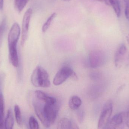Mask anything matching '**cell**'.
I'll use <instances>...</instances> for the list:
<instances>
[{
	"label": "cell",
	"mask_w": 129,
	"mask_h": 129,
	"mask_svg": "<svg viewBox=\"0 0 129 129\" xmlns=\"http://www.w3.org/2000/svg\"><path fill=\"white\" fill-rule=\"evenodd\" d=\"M57 102L50 104L36 97L34 99L33 105L36 114L46 128L50 127L56 119L59 108V105Z\"/></svg>",
	"instance_id": "obj_1"
},
{
	"label": "cell",
	"mask_w": 129,
	"mask_h": 129,
	"mask_svg": "<svg viewBox=\"0 0 129 129\" xmlns=\"http://www.w3.org/2000/svg\"><path fill=\"white\" fill-rule=\"evenodd\" d=\"M31 82L36 87L47 88L50 85L48 73L40 66H37L33 71L31 76Z\"/></svg>",
	"instance_id": "obj_2"
},
{
	"label": "cell",
	"mask_w": 129,
	"mask_h": 129,
	"mask_svg": "<svg viewBox=\"0 0 129 129\" xmlns=\"http://www.w3.org/2000/svg\"><path fill=\"white\" fill-rule=\"evenodd\" d=\"M113 103L111 100L107 101L102 111L98 124V128H105L110 120L113 110Z\"/></svg>",
	"instance_id": "obj_3"
},
{
	"label": "cell",
	"mask_w": 129,
	"mask_h": 129,
	"mask_svg": "<svg viewBox=\"0 0 129 129\" xmlns=\"http://www.w3.org/2000/svg\"><path fill=\"white\" fill-rule=\"evenodd\" d=\"M107 58L104 51L100 50H94L90 52L89 55V62L91 67L97 68L104 65Z\"/></svg>",
	"instance_id": "obj_4"
},
{
	"label": "cell",
	"mask_w": 129,
	"mask_h": 129,
	"mask_svg": "<svg viewBox=\"0 0 129 129\" xmlns=\"http://www.w3.org/2000/svg\"><path fill=\"white\" fill-rule=\"evenodd\" d=\"M32 13V9L29 8L25 12L23 16L21 40V44L22 46L24 45L28 38L29 23Z\"/></svg>",
	"instance_id": "obj_5"
},
{
	"label": "cell",
	"mask_w": 129,
	"mask_h": 129,
	"mask_svg": "<svg viewBox=\"0 0 129 129\" xmlns=\"http://www.w3.org/2000/svg\"><path fill=\"white\" fill-rule=\"evenodd\" d=\"M74 72L71 67H63L55 75L53 82L54 85L58 86L62 84L69 77H71Z\"/></svg>",
	"instance_id": "obj_6"
},
{
	"label": "cell",
	"mask_w": 129,
	"mask_h": 129,
	"mask_svg": "<svg viewBox=\"0 0 129 129\" xmlns=\"http://www.w3.org/2000/svg\"><path fill=\"white\" fill-rule=\"evenodd\" d=\"M124 122L126 123V113L121 112L117 114L109 120L105 129H117L122 125Z\"/></svg>",
	"instance_id": "obj_7"
},
{
	"label": "cell",
	"mask_w": 129,
	"mask_h": 129,
	"mask_svg": "<svg viewBox=\"0 0 129 129\" xmlns=\"http://www.w3.org/2000/svg\"><path fill=\"white\" fill-rule=\"evenodd\" d=\"M126 51L127 48L125 44H121L119 46L114 55V63L116 67L119 68L122 66L125 60Z\"/></svg>",
	"instance_id": "obj_8"
},
{
	"label": "cell",
	"mask_w": 129,
	"mask_h": 129,
	"mask_svg": "<svg viewBox=\"0 0 129 129\" xmlns=\"http://www.w3.org/2000/svg\"><path fill=\"white\" fill-rule=\"evenodd\" d=\"M20 35V29L17 23H14L10 30L8 36V43L9 45H17Z\"/></svg>",
	"instance_id": "obj_9"
},
{
	"label": "cell",
	"mask_w": 129,
	"mask_h": 129,
	"mask_svg": "<svg viewBox=\"0 0 129 129\" xmlns=\"http://www.w3.org/2000/svg\"><path fill=\"white\" fill-rule=\"evenodd\" d=\"M9 56L11 63L15 67L19 66V61L17 45H9Z\"/></svg>",
	"instance_id": "obj_10"
},
{
	"label": "cell",
	"mask_w": 129,
	"mask_h": 129,
	"mask_svg": "<svg viewBox=\"0 0 129 129\" xmlns=\"http://www.w3.org/2000/svg\"><path fill=\"white\" fill-rule=\"evenodd\" d=\"M57 127V128L60 129L79 128L76 123L66 118H63L59 121Z\"/></svg>",
	"instance_id": "obj_11"
},
{
	"label": "cell",
	"mask_w": 129,
	"mask_h": 129,
	"mask_svg": "<svg viewBox=\"0 0 129 129\" xmlns=\"http://www.w3.org/2000/svg\"><path fill=\"white\" fill-rule=\"evenodd\" d=\"M35 96L36 98L46 103L53 104L57 102V100L55 98L48 96L41 91H36Z\"/></svg>",
	"instance_id": "obj_12"
},
{
	"label": "cell",
	"mask_w": 129,
	"mask_h": 129,
	"mask_svg": "<svg viewBox=\"0 0 129 129\" xmlns=\"http://www.w3.org/2000/svg\"><path fill=\"white\" fill-rule=\"evenodd\" d=\"M104 2L107 5L113 7L117 17H120L121 8L119 0H104Z\"/></svg>",
	"instance_id": "obj_13"
},
{
	"label": "cell",
	"mask_w": 129,
	"mask_h": 129,
	"mask_svg": "<svg viewBox=\"0 0 129 129\" xmlns=\"http://www.w3.org/2000/svg\"><path fill=\"white\" fill-rule=\"evenodd\" d=\"M81 99L77 96H72L69 101V106L70 108L73 110H78L82 105Z\"/></svg>",
	"instance_id": "obj_14"
},
{
	"label": "cell",
	"mask_w": 129,
	"mask_h": 129,
	"mask_svg": "<svg viewBox=\"0 0 129 129\" xmlns=\"http://www.w3.org/2000/svg\"><path fill=\"white\" fill-rule=\"evenodd\" d=\"M14 124V119L13 113L11 110H9L7 113V116L5 119V126L7 129L13 128Z\"/></svg>",
	"instance_id": "obj_15"
},
{
	"label": "cell",
	"mask_w": 129,
	"mask_h": 129,
	"mask_svg": "<svg viewBox=\"0 0 129 129\" xmlns=\"http://www.w3.org/2000/svg\"><path fill=\"white\" fill-rule=\"evenodd\" d=\"M4 101L3 95L0 94V129L4 126Z\"/></svg>",
	"instance_id": "obj_16"
},
{
	"label": "cell",
	"mask_w": 129,
	"mask_h": 129,
	"mask_svg": "<svg viewBox=\"0 0 129 129\" xmlns=\"http://www.w3.org/2000/svg\"><path fill=\"white\" fill-rule=\"evenodd\" d=\"M57 16V14L56 13L52 14L47 20L44 24L43 25L42 28V31L43 33L46 32L49 27L51 25L52 23V22L54 20V18L56 17Z\"/></svg>",
	"instance_id": "obj_17"
},
{
	"label": "cell",
	"mask_w": 129,
	"mask_h": 129,
	"mask_svg": "<svg viewBox=\"0 0 129 129\" xmlns=\"http://www.w3.org/2000/svg\"><path fill=\"white\" fill-rule=\"evenodd\" d=\"M14 113H15V118L17 124L21 126L22 125V119L21 115L20 108L18 105H15L14 107Z\"/></svg>",
	"instance_id": "obj_18"
},
{
	"label": "cell",
	"mask_w": 129,
	"mask_h": 129,
	"mask_svg": "<svg viewBox=\"0 0 129 129\" xmlns=\"http://www.w3.org/2000/svg\"><path fill=\"white\" fill-rule=\"evenodd\" d=\"M29 0H15V6L19 12L24 9Z\"/></svg>",
	"instance_id": "obj_19"
},
{
	"label": "cell",
	"mask_w": 129,
	"mask_h": 129,
	"mask_svg": "<svg viewBox=\"0 0 129 129\" xmlns=\"http://www.w3.org/2000/svg\"><path fill=\"white\" fill-rule=\"evenodd\" d=\"M6 20L5 19L2 20L0 23V47L2 44L3 36L6 28Z\"/></svg>",
	"instance_id": "obj_20"
},
{
	"label": "cell",
	"mask_w": 129,
	"mask_h": 129,
	"mask_svg": "<svg viewBox=\"0 0 129 129\" xmlns=\"http://www.w3.org/2000/svg\"><path fill=\"white\" fill-rule=\"evenodd\" d=\"M29 125L31 129H39V126L38 121L33 116L30 117L29 119Z\"/></svg>",
	"instance_id": "obj_21"
},
{
	"label": "cell",
	"mask_w": 129,
	"mask_h": 129,
	"mask_svg": "<svg viewBox=\"0 0 129 129\" xmlns=\"http://www.w3.org/2000/svg\"><path fill=\"white\" fill-rule=\"evenodd\" d=\"M125 15L126 19L129 21V5H126L125 8Z\"/></svg>",
	"instance_id": "obj_22"
},
{
	"label": "cell",
	"mask_w": 129,
	"mask_h": 129,
	"mask_svg": "<svg viewBox=\"0 0 129 129\" xmlns=\"http://www.w3.org/2000/svg\"><path fill=\"white\" fill-rule=\"evenodd\" d=\"M126 124L129 128V108L127 112L126 113Z\"/></svg>",
	"instance_id": "obj_23"
},
{
	"label": "cell",
	"mask_w": 129,
	"mask_h": 129,
	"mask_svg": "<svg viewBox=\"0 0 129 129\" xmlns=\"http://www.w3.org/2000/svg\"><path fill=\"white\" fill-rule=\"evenodd\" d=\"M82 111H80L78 112V117L79 119V120L80 122H81L83 119V113L82 112Z\"/></svg>",
	"instance_id": "obj_24"
},
{
	"label": "cell",
	"mask_w": 129,
	"mask_h": 129,
	"mask_svg": "<svg viewBox=\"0 0 129 129\" xmlns=\"http://www.w3.org/2000/svg\"><path fill=\"white\" fill-rule=\"evenodd\" d=\"M4 6V0H1L0 1V8L2 9Z\"/></svg>",
	"instance_id": "obj_25"
},
{
	"label": "cell",
	"mask_w": 129,
	"mask_h": 129,
	"mask_svg": "<svg viewBox=\"0 0 129 129\" xmlns=\"http://www.w3.org/2000/svg\"><path fill=\"white\" fill-rule=\"evenodd\" d=\"M123 1L125 4V5H129V0H123Z\"/></svg>",
	"instance_id": "obj_26"
},
{
	"label": "cell",
	"mask_w": 129,
	"mask_h": 129,
	"mask_svg": "<svg viewBox=\"0 0 129 129\" xmlns=\"http://www.w3.org/2000/svg\"><path fill=\"white\" fill-rule=\"evenodd\" d=\"M126 39H127V42L129 45V34L126 36Z\"/></svg>",
	"instance_id": "obj_27"
},
{
	"label": "cell",
	"mask_w": 129,
	"mask_h": 129,
	"mask_svg": "<svg viewBox=\"0 0 129 129\" xmlns=\"http://www.w3.org/2000/svg\"><path fill=\"white\" fill-rule=\"evenodd\" d=\"M94 1H97L101 2H104V0H94Z\"/></svg>",
	"instance_id": "obj_28"
},
{
	"label": "cell",
	"mask_w": 129,
	"mask_h": 129,
	"mask_svg": "<svg viewBox=\"0 0 129 129\" xmlns=\"http://www.w3.org/2000/svg\"><path fill=\"white\" fill-rule=\"evenodd\" d=\"M64 1H71V0H64Z\"/></svg>",
	"instance_id": "obj_29"
}]
</instances>
